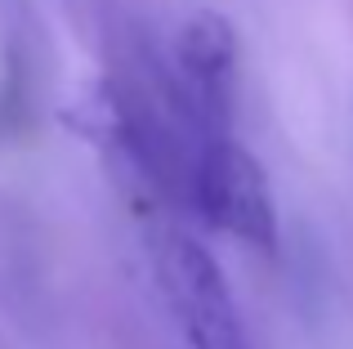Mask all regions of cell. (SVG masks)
Returning a JSON list of instances; mask_svg holds the SVG:
<instances>
[{
  "mask_svg": "<svg viewBox=\"0 0 353 349\" xmlns=\"http://www.w3.org/2000/svg\"><path fill=\"white\" fill-rule=\"evenodd\" d=\"M197 206L215 228L233 233L237 242L273 251L277 246V206H273V188L268 174L228 134L206 139L197 157Z\"/></svg>",
  "mask_w": 353,
  "mask_h": 349,
  "instance_id": "obj_2",
  "label": "cell"
},
{
  "mask_svg": "<svg viewBox=\"0 0 353 349\" xmlns=\"http://www.w3.org/2000/svg\"><path fill=\"white\" fill-rule=\"evenodd\" d=\"M157 273L192 349H250L228 278L201 242L170 233L157 246Z\"/></svg>",
  "mask_w": 353,
  "mask_h": 349,
  "instance_id": "obj_1",
  "label": "cell"
},
{
  "mask_svg": "<svg viewBox=\"0 0 353 349\" xmlns=\"http://www.w3.org/2000/svg\"><path fill=\"white\" fill-rule=\"evenodd\" d=\"M174 63L188 86L192 103L206 117H219L228 108V90H233V68H237V32L224 14L201 9L174 36Z\"/></svg>",
  "mask_w": 353,
  "mask_h": 349,
  "instance_id": "obj_3",
  "label": "cell"
}]
</instances>
